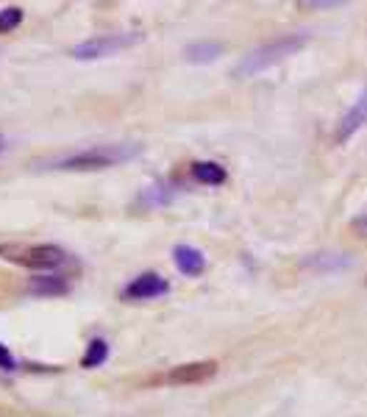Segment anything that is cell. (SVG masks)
<instances>
[{"label":"cell","mask_w":367,"mask_h":417,"mask_svg":"<svg viewBox=\"0 0 367 417\" xmlns=\"http://www.w3.org/2000/svg\"><path fill=\"white\" fill-rule=\"evenodd\" d=\"M192 176H195V181L220 186L226 181V167H220L217 161H195L192 164Z\"/></svg>","instance_id":"12"},{"label":"cell","mask_w":367,"mask_h":417,"mask_svg":"<svg viewBox=\"0 0 367 417\" xmlns=\"http://www.w3.org/2000/svg\"><path fill=\"white\" fill-rule=\"evenodd\" d=\"M67 278L61 276H36L26 284L28 295H36V298H53V295H67Z\"/></svg>","instance_id":"9"},{"label":"cell","mask_w":367,"mask_h":417,"mask_svg":"<svg viewBox=\"0 0 367 417\" xmlns=\"http://www.w3.org/2000/svg\"><path fill=\"white\" fill-rule=\"evenodd\" d=\"M145 34H136V31H129V34H106V36H92V39H84L79 45L70 48V56L79 59V61H89V59H104V56H111L117 51H126L136 42H142Z\"/></svg>","instance_id":"4"},{"label":"cell","mask_w":367,"mask_h":417,"mask_svg":"<svg viewBox=\"0 0 367 417\" xmlns=\"http://www.w3.org/2000/svg\"><path fill=\"white\" fill-rule=\"evenodd\" d=\"M173 261H176V267L181 270L184 276H189V278H195V276H201L206 270V256L198 248H192V245H176L173 248Z\"/></svg>","instance_id":"8"},{"label":"cell","mask_w":367,"mask_h":417,"mask_svg":"<svg viewBox=\"0 0 367 417\" xmlns=\"http://www.w3.org/2000/svg\"><path fill=\"white\" fill-rule=\"evenodd\" d=\"M139 201H142L145 206H164V204L173 201V189H170L167 184H154V186H148V189L142 192Z\"/></svg>","instance_id":"14"},{"label":"cell","mask_w":367,"mask_h":417,"mask_svg":"<svg viewBox=\"0 0 367 417\" xmlns=\"http://www.w3.org/2000/svg\"><path fill=\"white\" fill-rule=\"evenodd\" d=\"M217 373V362H186V365H179L173 367L170 373H167V384H203V381H209L211 376Z\"/></svg>","instance_id":"6"},{"label":"cell","mask_w":367,"mask_h":417,"mask_svg":"<svg viewBox=\"0 0 367 417\" xmlns=\"http://www.w3.org/2000/svg\"><path fill=\"white\" fill-rule=\"evenodd\" d=\"M303 267H309L315 273H337V270L351 267V256L348 253H312L303 261Z\"/></svg>","instance_id":"11"},{"label":"cell","mask_w":367,"mask_h":417,"mask_svg":"<svg viewBox=\"0 0 367 417\" xmlns=\"http://www.w3.org/2000/svg\"><path fill=\"white\" fill-rule=\"evenodd\" d=\"M23 23V9L20 6H9L0 11V34H9Z\"/></svg>","instance_id":"15"},{"label":"cell","mask_w":367,"mask_h":417,"mask_svg":"<svg viewBox=\"0 0 367 417\" xmlns=\"http://www.w3.org/2000/svg\"><path fill=\"white\" fill-rule=\"evenodd\" d=\"M0 370H6V373H14L17 370V359L11 356V351L0 342Z\"/></svg>","instance_id":"16"},{"label":"cell","mask_w":367,"mask_h":417,"mask_svg":"<svg viewBox=\"0 0 367 417\" xmlns=\"http://www.w3.org/2000/svg\"><path fill=\"white\" fill-rule=\"evenodd\" d=\"M362 126H367V95H362L356 104L342 114V120L337 123V131H334V142H337V145L348 142Z\"/></svg>","instance_id":"7"},{"label":"cell","mask_w":367,"mask_h":417,"mask_svg":"<svg viewBox=\"0 0 367 417\" xmlns=\"http://www.w3.org/2000/svg\"><path fill=\"white\" fill-rule=\"evenodd\" d=\"M351 231L359 236V239H367V208L356 217V220H353V223H351Z\"/></svg>","instance_id":"17"},{"label":"cell","mask_w":367,"mask_h":417,"mask_svg":"<svg viewBox=\"0 0 367 417\" xmlns=\"http://www.w3.org/2000/svg\"><path fill=\"white\" fill-rule=\"evenodd\" d=\"M0 256L28 270H59L70 267L73 256L59 245H23V242H0Z\"/></svg>","instance_id":"3"},{"label":"cell","mask_w":367,"mask_h":417,"mask_svg":"<svg viewBox=\"0 0 367 417\" xmlns=\"http://www.w3.org/2000/svg\"><path fill=\"white\" fill-rule=\"evenodd\" d=\"M167 292H170L167 278H161L159 273H142L131 284L123 287V301H151V298L167 295Z\"/></svg>","instance_id":"5"},{"label":"cell","mask_w":367,"mask_h":417,"mask_svg":"<svg viewBox=\"0 0 367 417\" xmlns=\"http://www.w3.org/2000/svg\"><path fill=\"white\" fill-rule=\"evenodd\" d=\"M109 359V345H106V339L95 337L89 345H86V353H84V359H81V367H86V370H92V367H101Z\"/></svg>","instance_id":"13"},{"label":"cell","mask_w":367,"mask_h":417,"mask_svg":"<svg viewBox=\"0 0 367 417\" xmlns=\"http://www.w3.org/2000/svg\"><path fill=\"white\" fill-rule=\"evenodd\" d=\"M306 42H309L306 34H284V36H278L273 42H264V45L253 48V51L245 53L239 59V64L234 67V76L236 79H253V76H259L264 70H270L273 64L284 61L287 56L298 53Z\"/></svg>","instance_id":"2"},{"label":"cell","mask_w":367,"mask_h":417,"mask_svg":"<svg viewBox=\"0 0 367 417\" xmlns=\"http://www.w3.org/2000/svg\"><path fill=\"white\" fill-rule=\"evenodd\" d=\"M142 154L139 145L134 142H117V145H92V148H84L79 154H70V156H61L51 161V170H106V167H114V164H123V161H131Z\"/></svg>","instance_id":"1"},{"label":"cell","mask_w":367,"mask_h":417,"mask_svg":"<svg viewBox=\"0 0 367 417\" xmlns=\"http://www.w3.org/2000/svg\"><path fill=\"white\" fill-rule=\"evenodd\" d=\"M3 148H6V139H3V136H0V151H3Z\"/></svg>","instance_id":"18"},{"label":"cell","mask_w":367,"mask_h":417,"mask_svg":"<svg viewBox=\"0 0 367 417\" xmlns=\"http://www.w3.org/2000/svg\"><path fill=\"white\" fill-rule=\"evenodd\" d=\"M223 56V42H214V39H203V42H192L184 48V59L189 64H209L214 59Z\"/></svg>","instance_id":"10"}]
</instances>
